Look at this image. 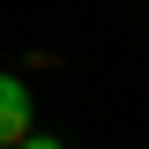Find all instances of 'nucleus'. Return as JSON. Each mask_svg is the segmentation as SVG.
I'll list each match as a JSON object with an SVG mask.
<instances>
[{
    "instance_id": "obj_2",
    "label": "nucleus",
    "mask_w": 149,
    "mask_h": 149,
    "mask_svg": "<svg viewBox=\"0 0 149 149\" xmlns=\"http://www.w3.org/2000/svg\"><path fill=\"white\" fill-rule=\"evenodd\" d=\"M22 149H67V142H52V134H30V142H22Z\"/></svg>"
},
{
    "instance_id": "obj_1",
    "label": "nucleus",
    "mask_w": 149,
    "mask_h": 149,
    "mask_svg": "<svg viewBox=\"0 0 149 149\" xmlns=\"http://www.w3.org/2000/svg\"><path fill=\"white\" fill-rule=\"evenodd\" d=\"M22 142H30V90L0 74V149H22Z\"/></svg>"
}]
</instances>
